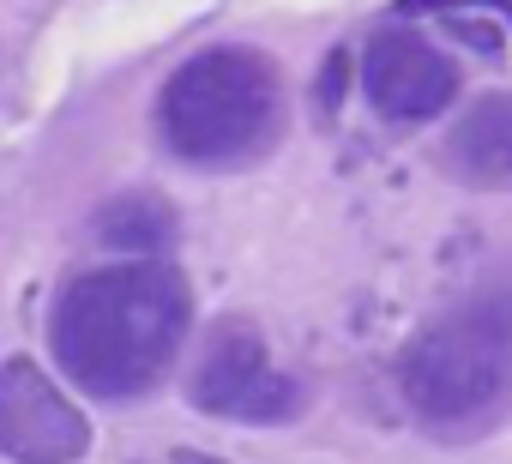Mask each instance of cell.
<instances>
[{"label":"cell","instance_id":"11","mask_svg":"<svg viewBox=\"0 0 512 464\" xmlns=\"http://www.w3.org/2000/svg\"><path fill=\"white\" fill-rule=\"evenodd\" d=\"M175 464H205V458H193V452H175Z\"/></svg>","mask_w":512,"mask_h":464},{"label":"cell","instance_id":"9","mask_svg":"<svg viewBox=\"0 0 512 464\" xmlns=\"http://www.w3.org/2000/svg\"><path fill=\"white\" fill-rule=\"evenodd\" d=\"M410 13H434L452 37H464L482 55H494L500 37H512V0H398V19Z\"/></svg>","mask_w":512,"mask_h":464},{"label":"cell","instance_id":"5","mask_svg":"<svg viewBox=\"0 0 512 464\" xmlns=\"http://www.w3.org/2000/svg\"><path fill=\"white\" fill-rule=\"evenodd\" d=\"M0 452L13 464H79L91 452V422L67 392L25 356L0 368Z\"/></svg>","mask_w":512,"mask_h":464},{"label":"cell","instance_id":"2","mask_svg":"<svg viewBox=\"0 0 512 464\" xmlns=\"http://www.w3.org/2000/svg\"><path fill=\"white\" fill-rule=\"evenodd\" d=\"M284 97L278 73L260 49H205L175 67V79L157 97L163 145L187 163H247L278 133Z\"/></svg>","mask_w":512,"mask_h":464},{"label":"cell","instance_id":"1","mask_svg":"<svg viewBox=\"0 0 512 464\" xmlns=\"http://www.w3.org/2000/svg\"><path fill=\"white\" fill-rule=\"evenodd\" d=\"M187 338V284L163 260H127L85 272L61 290L49 344L67 380L91 398L145 392Z\"/></svg>","mask_w":512,"mask_h":464},{"label":"cell","instance_id":"7","mask_svg":"<svg viewBox=\"0 0 512 464\" xmlns=\"http://www.w3.org/2000/svg\"><path fill=\"white\" fill-rule=\"evenodd\" d=\"M446 175L476 193H512V91H494L446 133Z\"/></svg>","mask_w":512,"mask_h":464},{"label":"cell","instance_id":"4","mask_svg":"<svg viewBox=\"0 0 512 464\" xmlns=\"http://www.w3.org/2000/svg\"><path fill=\"white\" fill-rule=\"evenodd\" d=\"M193 410L205 416H229V422H290L302 410V392L290 374L272 368L266 338L247 320H223L205 332L199 368L187 380Z\"/></svg>","mask_w":512,"mask_h":464},{"label":"cell","instance_id":"6","mask_svg":"<svg viewBox=\"0 0 512 464\" xmlns=\"http://www.w3.org/2000/svg\"><path fill=\"white\" fill-rule=\"evenodd\" d=\"M362 79H368V103L386 121H434L458 97V67L422 31H410L398 19L368 37Z\"/></svg>","mask_w":512,"mask_h":464},{"label":"cell","instance_id":"3","mask_svg":"<svg viewBox=\"0 0 512 464\" xmlns=\"http://www.w3.org/2000/svg\"><path fill=\"white\" fill-rule=\"evenodd\" d=\"M512 392V290H488L434 320L404 350V398L416 416L458 428L482 422Z\"/></svg>","mask_w":512,"mask_h":464},{"label":"cell","instance_id":"10","mask_svg":"<svg viewBox=\"0 0 512 464\" xmlns=\"http://www.w3.org/2000/svg\"><path fill=\"white\" fill-rule=\"evenodd\" d=\"M344 91H350V55H344V49H332V55H326V79H320V103H326V109H338V103H344Z\"/></svg>","mask_w":512,"mask_h":464},{"label":"cell","instance_id":"8","mask_svg":"<svg viewBox=\"0 0 512 464\" xmlns=\"http://www.w3.org/2000/svg\"><path fill=\"white\" fill-rule=\"evenodd\" d=\"M97 236L127 260H163V248L175 242V211L157 193H121L115 205H103Z\"/></svg>","mask_w":512,"mask_h":464}]
</instances>
